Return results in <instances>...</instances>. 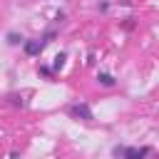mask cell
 Segmentation results:
<instances>
[{
  "label": "cell",
  "instance_id": "cell-2",
  "mask_svg": "<svg viewBox=\"0 0 159 159\" xmlns=\"http://www.w3.org/2000/svg\"><path fill=\"white\" fill-rule=\"evenodd\" d=\"M67 114H70L72 119H82V122H92V119H94L89 104H84V102H72V104H67Z\"/></svg>",
  "mask_w": 159,
  "mask_h": 159
},
{
  "label": "cell",
  "instance_id": "cell-4",
  "mask_svg": "<svg viewBox=\"0 0 159 159\" xmlns=\"http://www.w3.org/2000/svg\"><path fill=\"white\" fill-rule=\"evenodd\" d=\"M97 82H99L102 87H114V84H117V77L109 75V72H97Z\"/></svg>",
  "mask_w": 159,
  "mask_h": 159
},
{
  "label": "cell",
  "instance_id": "cell-12",
  "mask_svg": "<svg viewBox=\"0 0 159 159\" xmlns=\"http://www.w3.org/2000/svg\"><path fill=\"white\" fill-rule=\"evenodd\" d=\"M107 10H109V0H102L99 2V12H107Z\"/></svg>",
  "mask_w": 159,
  "mask_h": 159
},
{
  "label": "cell",
  "instance_id": "cell-1",
  "mask_svg": "<svg viewBox=\"0 0 159 159\" xmlns=\"http://www.w3.org/2000/svg\"><path fill=\"white\" fill-rule=\"evenodd\" d=\"M152 154V147L142 144V147H129V144H114L112 147V157L114 159H147Z\"/></svg>",
  "mask_w": 159,
  "mask_h": 159
},
{
  "label": "cell",
  "instance_id": "cell-8",
  "mask_svg": "<svg viewBox=\"0 0 159 159\" xmlns=\"http://www.w3.org/2000/svg\"><path fill=\"white\" fill-rule=\"evenodd\" d=\"M37 75H40V77H45V80H50L55 72H52V67H50V65H37Z\"/></svg>",
  "mask_w": 159,
  "mask_h": 159
},
{
  "label": "cell",
  "instance_id": "cell-11",
  "mask_svg": "<svg viewBox=\"0 0 159 159\" xmlns=\"http://www.w3.org/2000/svg\"><path fill=\"white\" fill-rule=\"evenodd\" d=\"M65 17H67V15H65V10H57V12H55V22H57V25H62V22H65Z\"/></svg>",
  "mask_w": 159,
  "mask_h": 159
},
{
  "label": "cell",
  "instance_id": "cell-14",
  "mask_svg": "<svg viewBox=\"0 0 159 159\" xmlns=\"http://www.w3.org/2000/svg\"><path fill=\"white\" fill-rule=\"evenodd\" d=\"M99 2H102V0H99Z\"/></svg>",
  "mask_w": 159,
  "mask_h": 159
},
{
  "label": "cell",
  "instance_id": "cell-3",
  "mask_svg": "<svg viewBox=\"0 0 159 159\" xmlns=\"http://www.w3.org/2000/svg\"><path fill=\"white\" fill-rule=\"evenodd\" d=\"M42 50H45V45L40 42V37H25V42H22V52H25L27 57H40Z\"/></svg>",
  "mask_w": 159,
  "mask_h": 159
},
{
  "label": "cell",
  "instance_id": "cell-5",
  "mask_svg": "<svg viewBox=\"0 0 159 159\" xmlns=\"http://www.w3.org/2000/svg\"><path fill=\"white\" fill-rule=\"evenodd\" d=\"M5 40H7V45H10V47H20V45L25 42V37H22L20 32H15V30H10V32L5 35Z\"/></svg>",
  "mask_w": 159,
  "mask_h": 159
},
{
  "label": "cell",
  "instance_id": "cell-13",
  "mask_svg": "<svg viewBox=\"0 0 159 159\" xmlns=\"http://www.w3.org/2000/svg\"><path fill=\"white\" fill-rule=\"evenodd\" d=\"M10 159H20V154H17V152H12V154H10Z\"/></svg>",
  "mask_w": 159,
  "mask_h": 159
},
{
  "label": "cell",
  "instance_id": "cell-9",
  "mask_svg": "<svg viewBox=\"0 0 159 159\" xmlns=\"http://www.w3.org/2000/svg\"><path fill=\"white\" fill-rule=\"evenodd\" d=\"M55 37H57V30H47V32H45V35L40 37V42H42V45L47 47V45H50V42L55 40Z\"/></svg>",
  "mask_w": 159,
  "mask_h": 159
},
{
  "label": "cell",
  "instance_id": "cell-10",
  "mask_svg": "<svg viewBox=\"0 0 159 159\" xmlns=\"http://www.w3.org/2000/svg\"><path fill=\"white\" fill-rule=\"evenodd\" d=\"M134 25H137L134 17H124V20H122V27H124V30H134Z\"/></svg>",
  "mask_w": 159,
  "mask_h": 159
},
{
  "label": "cell",
  "instance_id": "cell-6",
  "mask_svg": "<svg viewBox=\"0 0 159 159\" xmlns=\"http://www.w3.org/2000/svg\"><path fill=\"white\" fill-rule=\"evenodd\" d=\"M65 62H67V52H57L52 57V72H60L65 67Z\"/></svg>",
  "mask_w": 159,
  "mask_h": 159
},
{
  "label": "cell",
  "instance_id": "cell-7",
  "mask_svg": "<svg viewBox=\"0 0 159 159\" xmlns=\"http://www.w3.org/2000/svg\"><path fill=\"white\" fill-rule=\"evenodd\" d=\"M7 102H10L12 107H25V97L17 94V92H10V94H7Z\"/></svg>",
  "mask_w": 159,
  "mask_h": 159
}]
</instances>
